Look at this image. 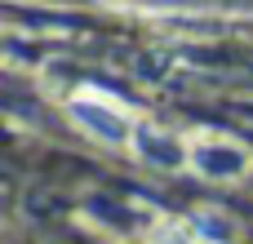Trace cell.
Returning <instances> with one entry per match:
<instances>
[{
    "instance_id": "obj_4",
    "label": "cell",
    "mask_w": 253,
    "mask_h": 244,
    "mask_svg": "<svg viewBox=\"0 0 253 244\" xmlns=\"http://www.w3.org/2000/svg\"><path fill=\"white\" fill-rule=\"evenodd\" d=\"M142 244H200V236H196L191 218H187V222H178V218H160V222L147 231V240H142Z\"/></svg>"
},
{
    "instance_id": "obj_3",
    "label": "cell",
    "mask_w": 253,
    "mask_h": 244,
    "mask_svg": "<svg viewBox=\"0 0 253 244\" xmlns=\"http://www.w3.org/2000/svg\"><path fill=\"white\" fill-rule=\"evenodd\" d=\"M133 151H138V160L151 164V169H182V164H191V142H178L173 133L151 129V124H138Z\"/></svg>"
},
{
    "instance_id": "obj_2",
    "label": "cell",
    "mask_w": 253,
    "mask_h": 244,
    "mask_svg": "<svg viewBox=\"0 0 253 244\" xmlns=\"http://www.w3.org/2000/svg\"><path fill=\"white\" fill-rule=\"evenodd\" d=\"M191 169L200 178H213V182H236L253 169L249 147H240L236 138H222V133H196L191 138Z\"/></svg>"
},
{
    "instance_id": "obj_1",
    "label": "cell",
    "mask_w": 253,
    "mask_h": 244,
    "mask_svg": "<svg viewBox=\"0 0 253 244\" xmlns=\"http://www.w3.org/2000/svg\"><path fill=\"white\" fill-rule=\"evenodd\" d=\"M67 116L80 133H89L93 142H107V147H125L133 142L138 133V120L107 93H93V89H80L71 102H67Z\"/></svg>"
},
{
    "instance_id": "obj_5",
    "label": "cell",
    "mask_w": 253,
    "mask_h": 244,
    "mask_svg": "<svg viewBox=\"0 0 253 244\" xmlns=\"http://www.w3.org/2000/svg\"><path fill=\"white\" fill-rule=\"evenodd\" d=\"M191 227H196L200 244H231L236 240V222L222 218V213H200V218H191Z\"/></svg>"
}]
</instances>
